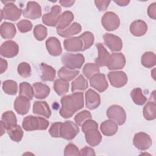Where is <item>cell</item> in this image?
<instances>
[{
	"mask_svg": "<svg viewBox=\"0 0 156 156\" xmlns=\"http://www.w3.org/2000/svg\"><path fill=\"white\" fill-rule=\"evenodd\" d=\"M60 102L62 104L59 112L60 116L63 118H69L83 107V93L74 92L71 94L64 96L61 98Z\"/></svg>",
	"mask_w": 156,
	"mask_h": 156,
	"instance_id": "cell-1",
	"label": "cell"
},
{
	"mask_svg": "<svg viewBox=\"0 0 156 156\" xmlns=\"http://www.w3.org/2000/svg\"><path fill=\"white\" fill-rule=\"evenodd\" d=\"M23 128L26 131L46 130L49 126V121L42 117L29 115L22 122Z\"/></svg>",
	"mask_w": 156,
	"mask_h": 156,
	"instance_id": "cell-2",
	"label": "cell"
},
{
	"mask_svg": "<svg viewBox=\"0 0 156 156\" xmlns=\"http://www.w3.org/2000/svg\"><path fill=\"white\" fill-rule=\"evenodd\" d=\"M62 64L70 69H80L85 62V57L82 54L65 53L61 58Z\"/></svg>",
	"mask_w": 156,
	"mask_h": 156,
	"instance_id": "cell-3",
	"label": "cell"
},
{
	"mask_svg": "<svg viewBox=\"0 0 156 156\" xmlns=\"http://www.w3.org/2000/svg\"><path fill=\"white\" fill-rule=\"evenodd\" d=\"M13 2L14 1L5 2V5L1 11V21L4 19L15 21L21 17L22 10L13 4Z\"/></svg>",
	"mask_w": 156,
	"mask_h": 156,
	"instance_id": "cell-4",
	"label": "cell"
},
{
	"mask_svg": "<svg viewBox=\"0 0 156 156\" xmlns=\"http://www.w3.org/2000/svg\"><path fill=\"white\" fill-rule=\"evenodd\" d=\"M106 115L109 119L115 121L120 126L124 124L126 120V113L124 109L118 105L110 106L107 110Z\"/></svg>",
	"mask_w": 156,
	"mask_h": 156,
	"instance_id": "cell-5",
	"label": "cell"
},
{
	"mask_svg": "<svg viewBox=\"0 0 156 156\" xmlns=\"http://www.w3.org/2000/svg\"><path fill=\"white\" fill-rule=\"evenodd\" d=\"M101 24L105 30L108 31H113L119 27L120 25V20L119 16L115 13L107 12L102 16Z\"/></svg>",
	"mask_w": 156,
	"mask_h": 156,
	"instance_id": "cell-6",
	"label": "cell"
},
{
	"mask_svg": "<svg viewBox=\"0 0 156 156\" xmlns=\"http://www.w3.org/2000/svg\"><path fill=\"white\" fill-rule=\"evenodd\" d=\"M79 128L72 121H66L62 123L60 129V137L66 140H71L79 133Z\"/></svg>",
	"mask_w": 156,
	"mask_h": 156,
	"instance_id": "cell-7",
	"label": "cell"
},
{
	"mask_svg": "<svg viewBox=\"0 0 156 156\" xmlns=\"http://www.w3.org/2000/svg\"><path fill=\"white\" fill-rule=\"evenodd\" d=\"M133 143L134 146L140 151H146L152 145V139L146 133L141 132L135 134Z\"/></svg>",
	"mask_w": 156,
	"mask_h": 156,
	"instance_id": "cell-8",
	"label": "cell"
},
{
	"mask_svg": "<svg viewBox=\"0 0 156 156\" xmlns=\"http://www.w3.org/2000/svg\"><path fill=\"white\" fill-rule=\"evenodd\" d=\"M23 15L26 18L36 20L41 16V8L40 5L35 1H29L26 7L23 10Z\"/></svg>",
	"mask_w": 156,
	"mask_h": 156,
	"instance_id": "cell-9",
	"label": "cell"
},
{
	"mask_svg": "<svg viewBox=\"0 0 156 156\" xmlns=\"http://www.w3.org/2000/svg\"><path fill=\"white\" fill-rule=\"evenodd\" d=\"M62 8L60 5H53L49 13H44L42 16V22L48 26L55 27L57 20L61 15Z\"/></svg>",
	"mask_w": 156,
	"mask_h": 156,
	"instance_id": "cell-10",
	"label": "cell"
},
{
	"mask_svg": "<svg viewBox=\"0 0 156 156\" xmlns=\"http://www.w3.org/2000/svg\"><path fill=\"white\" fill-rule=\"evenodd\" d=\"M107 76L111 85L114 87L121 88L127 83V76L124 71H110L108 73Z\"/></svg>",
	"mask_w": 156,
	"mask_h": 156,
	"instance_id": "cell-11",
	"label": "cell"
},
{
	"mask_svg": "<svg viewBox=\"0 0 156 156\" xmlns=\"http://www.w3.org/2000/svg\"><path fill=\"white\" fill-rule=\"evenodd\" d=\"M19 52L18 44L13 40H7L4 42L0 48L1 55L7 58H12L16 56Z\"/></svg>",
	"mask_w": 156,
	"mask_h": 156,
	"instance_id": "cell-12",
	"label": "cell"
},
{
	"mask_svg": "<svg viewBox=\"0 0 156 156\" xmlns=\"http://www.w3.org/2000/svg\"><path fill=\"white\" fill-rule=\"evenodd\" d=\"M104 44L110 51L113 52H118L121 50L122 48V42L121 39L113 34L105 33L103 35Z\"/></svg>",
	"mask_w": 156,
	"mask_h": 156,
	"instance_id": "cell-13",
	"label": "cell"
},
{
	"mask_svg": "<svg viewBox=\"0 0 156 156\" xmlns=\"http://www.w3.org/2000/svg\"><path fill=\"white\" fill-rule=\"evenodd\" d=\"M90 83L91 87L100 93L105 91L108 87L105 75L102 73H98L91 76L90 78Z\"/></svg>",
	"mask_w": 156,
	"mask_h": 156,
	"instance_id": "cell-14",
	"label": "cell"
},
{
	"mask_svg": "<svg viewBox=\"0 0 156 156\" xmlns=\"http://www.w3.org/2000/svg\"><path fill=\"white\" fill-rule=\"evenodd\" d=\"M126 58L122 53H113L110 55L107 67L110 70L120 69L126 65Z\"/></svg>",
	"mask_w": 156,
	"mask_h": 156,
	"instance_id": "cell-15",
	"label": "cell"
},
{
	"mask_svg": "<svg viewBox=\"0 0 156 156\" xmlns=\"http://www.w3.org/2000/svg\"><path fill=\"white\" fill-rule=\"evenodd\" d=\"M155 91H153L151 94L150 101L143 107V116L147 121H152L156 118V104L155 100Z\"/></svg>",
	"mask_w": 156,
	"mask_h": 156,
	"instance_id": "cell-16",
	"label": "cell"
},
{
	"mask_svg": "<svg viewBox=\"0 0 156 156\" xmlns=\"http://www.w3.org/2000/svg\"><path fill=\"white\" fill-rule=\"evenodd\" d=\"M14 109L18 114L24 115L27 114L30 109V100L25 96H20L16 97L13 104Z\"/></svg>",
	"mask_w": 156,
	"mask_h": 156,
	"instance_id": "cell-17",
	"label": "cell"
},
{
	"mask_svg": "<svg viewBox=\"0 0 156 156\" xmlns=\"http://www.w3.org/2000/svg\"><path fill=\"white\" fill-rule=\"evenodd\" d=\"M85 104L88 109H96L101 104L100 95L92 89L88 90L85 93Z\"/></svg>",
	"mask_w": 156,
	"mask_h": 156,
	"instance_id": "cell-18",
	"label": "cell"
},
{
	"mask_svg": "<svg viewBox=\"0 0 156 156\" xmlns=\"http://www.w3.org/2000/svg\"><path fill=\"white\" fill-rule=\"evenodd\" d=\"M65 50L69 52L82 51L83 44L82 40L79 37H74L65 39L63 41Z\"/></svg>",
	"mask_w": 156,
	"mask_h": 156,
	"instance_id": "cell-19",
	"label": "cell"
},
{
	"mask_svg": "<svg viewBox=\"0 0 156 156\" xmlns=\"http://www.w3.org/2000/svg\"><path fill=\"white\" fill-rule=\"evenodd\" d=\"M46 47L49 54L57 57L62 52V48L59 40L55 37H51L46 41Z\"/></svg>",
	"mask_w": 156,
	"mask_h": 156,
	"instance_id": "cell-20",
	"label": "cell"
},
{
	"mask_svg": "<svg viewBox=\"0 0 156 156\" xmlns=\"http://www.w3.org/2000/svg\"><path fill=\"white\" fill-rule=\"evenodd\" d=\"M96 46L98 51V56L95 59V64L97 65L98 67L107 66L110 55L109 52L101 43L96 44Z\"/></svg>",
	"mask_w": 156,
	"mask_h": 156,
	"instance_id": "cell-21",
	"label": "cell"
},
{
	"mask_svg": "<svg viewBox=\"0 0 156 156\" xmlns=\"http://www.w3.org/2000/svg\"><path fill=\"white\" fill-rule=\"evenodd\" d=\"M32 111L34 114L43 116L46 118H49L51 115V110L46 101H35Z\"/></svg>",
	"mask_w": 156,
	"mask_h": 156,
	"instance_id": "cell-22",
	"label": "cell"
},
{
	"mask_svg": "<svg viewBox=\"0 0 156 156\" xmlns=\"http://www.w3.org/2000/svg\"><path fill=\"white\" fill-rule=\"evenodd\" d=\"M87 143L91 146H96L102 141V135L98 129H91L85 132Z\"/></svg>",
	"mask_w": 156,
	"mask_h": 156,
	"instance_id": "cell-23",
	"label": "cell"
},
{
	"mask_svg": "<svg viewBox=\"0 0 156 156\" xmlns=\"http://www.w3.org/2000/svg\"><path fill=\"white\" fill-rule=\"evenodd\" d=\"M147 30V25L144 21L138 20L133 21L130 25V33L136 37L144 35Z\"/></svg>",
	"mask_w": 156,
	"mask_h": 156,
	"instance_id": "cell-24",
	"label": "cell"
},
{
	"mask_svg": "<svg viewBox=\"0 0 156 156\" xmlns=\"http://www.w3.org/2000/svg\"><path fill=\"white\" fill-rule=\"evenodd\" d=\"M74 20V15L71 11H65L58 18L55 27L57 30H62L71 25Z\"/></svg>",
	"mask_w": 156,
	"mask_h": 156,
	"instance_id": "cell-25",
	"label": "cell"
},
{
	"mask_svg": "<svg viewBox=\"0 0 156 156\" xmlns=\"http://www.w3.org/2000/svg\"><path fill=\"white\" fill-rule=\"evenodd\" d=\"M41 71L40 78L42 81H53L55 77L56 71L51 66L44 63H41L40 65Z\"/></svg>",
	"mask_w": 156,
	"mask_h": 156,
	"instance_id": "cell-26",
	"label": "cell"
},
{
	"mask_svg": "<svg viewBox=\"0 0 156 156\" xmlns=\"http://www.w3.org/2000/svg\"><path fill=\"white\" fill-rule=\"evenodd\" d=\"M34 96L37 99H43L46 98L50 93V88L41 82H35L32 85Z\"/></svg>",
	"mask_w": 156,
	"mask_h": 156,
	"instance_id": "cell-27",
	"label": "cell"
},
{
	"mask_svg": "<svg viewBox=\"0 0 156 156\" xmlns=\"http://www.w3.org/2000/svg\"><path fill=\"white\" fill-rule=\"evenodd\" d=\"M100 129L104 135L110 136L115 135L117 132L118 126L115 121L112 119H108L101 124Z\"/></svg>",
	"mask_w": 156,
	"mask_h": 156,
	"instance_id": "cell-28",
	"label": "cell"
},
{
	"mask_svg": "<svg viewBox=\"0 0 156 156\" xmlns=\"http://www.w3.org/2000/svg\"><path fill=\"white\" fill-rule=\"evenodd\" d=\"M82 30V26L81 25L77 23L74 22L73 23L71 24L68 27L62 29V30H57V33L58 35L62 37L67 38L71 37L74 35H76L79 34Z\"/></svg>",
	"mask_w": 156,
	"mask_h": 156,
	"instance_id": "cell-29",
	"label": "cell"
},
{
	"mask_svg": "<svg viewBox=\"0 0 156 156\" xmlns=\"http://www.w3.org/2000/svg\"><path fill=\"white\" fill-rule=\"evenodd\" d=\"M0 34L3 38L12 39L16 34V27L13 23L4 22L0 27Z\"/></svg>",
	"mask_w": 156,
	"mask_h": 156,
	"instance_id": "cell-30",
	"label": "cell"
},
{
	"mask_svg": "<svg viewBox=\"0 0 156 156\" xmlns=\"http://www.w3.org/2000/svg\"><path fill=\"white\" fill-rule=\"evenodd\" d=\"M79 74V71L75 69H70L65 66L62 67L58 71V76L60 79L69 82L74 79Z\"/></svg>",
	"mask_w": 156,
	"mask_h": 156,
	"instance_id": "cell-31",
	"label": "cell"
},
{
	"mask_svg": "<svg viewBox=\"0 0 156 156\" xmlns=\"http://www.w3.org/2000/svg\"><path fill=\"white\" fill-rule=\"evenodd\" d=\"M1 121L4 123L6 130L9 129L17 124L16 115L12 110L6 111L3 113L1 117Z\"/></svg>",
	"mask_w": 156,
	"mask_h": 156,
	"instance_id": "cell-32",
	"label": "cell"
},
{
	"mask_svg": "<svg viewBox=\"0 0 156 156\" xmlns=\"http://www.w3.org/2000/svg\"><path fill=\"white\" fill-rule=\"evenodd\" d=\"M88 81L83 75H79L71 83V91L76 92L77 91H84L88 88Z\"/></svg>",
	"mask_w": 156,
	"mask_h": 156,
	"instance_id": "cell-33",
	"label": "cell"
},
{
	"mask_svg": "<svg viewBox=\"0 0 156 156\" xmlns=\"http://www.w3.org/2000/svg\"><path fill=\"white\" fill-rule=\"evenodd\" d=\"M141 64L147 68H151L155 65L156 57L154 52L147 51L144 52L141 58Z\"/></svg>",
	"mask_w": 156,
	"mask_h": 156,
	"instance_id": "cell-34",
	"label": "cell"
},
{
	"mask_svg": "<svg viewBox=\"0 0 156 156\" xmlns=\"http://www.w3.org/2000/svg\"><path fill=\"white\" fill-rule=\"evenodd\" d=\"M130 97L133 102L138 105L144 104L147 101V98L143 94L142 90L140 88H135L130 92Z\"/></svg>",
	"mask_w": 156,
	"mask_h": 156,
	"instance_id": "cell-35",
	"label": "cell"
},
{
	"mask_svg": "<svg viewBox=\"0 0 156 156\" xmlns=\"http://www.w3.org/2000/svg\"><path fill=\"white\" fill-rule=\"evenodd\" d=\"M7 132L12 140L15 142H20L23 136V130L20 125L15 126L7 130Z\"/></svg>",
	"mask_w": 156,
	"mask_h": 156,
	"instance_id": "cell-36",
	"label": "cell"
},
{
	"mask_svg": "<svg viewBox=\"0 0 156 156\" xmlns=\"http://www.w3.org/2000/svg\"><path fill=\"white\" fill-rule=\"evenodd\" d=\"M54 90L58 96H62L67 93L69 91L68 82L63 81L61 79H57L54 83Z\"/></svg>",
	"mask_w": 156,
	"mask_h": 156,
	"instance_id": "cell-37",
	"label": "cell"
},
{
	"mask_svg": "<svg viewBox=\"0 0 156 156\" xmlns=\"http://www.w3.org/2000/svg\"><path fill=\"white\" fill-rule=\"evenodd\" d=\"M19 95L23 96L28 98L30 101L33 99L34 96L33 87L26 82H23L20 84Z\"/></svg>",
	"mask_w": 156,
	"mask_h": 156,
	"instance_id": "cell-38",
	"label": "cell"
},
{
	"mask_svg": "<svg viewBox=\"0 0 156 156\" xmlns=\"http://www.w3.org/2000/svg\"><path fill=\"white\" fill-rule=\"evenodd\" d=\"M2 87L4 92L9 95H15L18 91L17 83L13 80H6L4 81Z\"/></svg>",
	"mask_w": 156,
	"mask_h": 156,
	"instance_id": "cell-39",
	"label": "cell"
},
{
	"mask_svg": "<svg viewBox=\"0 0 156 156\" xmlns=\"http://www.w3.org/2000/svg\"><path fill=\"white\" fill-rule=\"evenodd\" d=\"M79 37L82 40L83 44L82 51H84L89 49L94 43V37L93 34L91 32H89V31L84 32L82 34H81L79 36Z\"/></svg>",
	"mask_w": 156,
	"mask_h": 156,
	"instance_id": "cell-40",
	"label": "cell"
},
{
	"mask_svg": "<svg viewBox=\"0 0 156 156\" xmlns=\"http://www.w3.org/2000/svg\"><path fill=\"white\" fill-rule=\"evenodd\" d=\"M99 71L100 70L98 66L95 63H88L85 65L82 70L83 74L88 79H90L96 74L99 73Z\"/></svg>",
	"mask_w": 156,
	"mask_h": 156,
	"instance_id": "cell-41",
	"label": "cell"
},
{
	"mask_svg": "<svg viewBox=\"0 0 156 156\" xmlns=\"http://www.w3.org/2000/svg\"><path fill=\"white\" fill-rule=\"evenodd\" d=\"M33 34L34 36L38 41H42L47 37V28L42 24H38L35 26Z\"/></svg>",
	"mask_w": 156,
	"mask_h": 156,
	"instance_id": "cell-42",
	"label": "cell"
},
{
	"mask_svg": "<svg viewBox=\"0 0 156 156\" xmlns=\"http://www.w3.org/2000/svg\"><path fill=\"white\" fill-rule=\"evenodd\" d=\"M17 71L19 75L23 78H27L31 75V68L27 62L20 63L18 66Z\"/></svg>",
	"mask_w": 156,
	"mask_h": 156,
	"instance_id": "cell-43",
	"label": "cell"
},
{
	"mask_svg": "<svg viewBox=\"0 0 156 156\" xmlns=\"http://www.w3.org/2000/svg\"><path fill=\"white\" fill-rule=\"evenodd\" d=\"M92 116L90 112L84 110L78 113L74 117V121L77 126H80L87 119H91Z\"/></svg>",
	"mask_w": 156,
	"mask_h": 156,
	"instance_id": "cell-44",
	"label": "cell"
},
{
	"mask_svg": "<svg viewBox=\"0 0 156 156\" xmlns=\"http://www.w3.org/2000/svg\"><path fill=\"white\" fill-rule=\"evenodd\" d=\"M18 30L21 33L29 32L32 29V23L27 20H22L16 24Z\"/></svg>",
	"mask_w": 156,
	"mask_h": 156,
	"instance_id": "cell-45",
	"label": "cell"
},
{
	"mask_svg": "<svg viewBox=\"0 0 156 156\" xmlns=\"http://www.w3.org/2000/svg\"><path fill=\"white\" fill-rule=\"evenodd\" d=\"M62 122H56L51 126L49 129V133L52 137L60 138V129Z\"/></svg>",
	"mask_w": 156,
	"mask_h": 156,
	"instance_id": "cell-46",
	"label": "cell"
},
{
	"mask_svg": "<svg viewBox=\"0 0 156 156\" xmlns=\"http://www.w3.org/2000/svg\"><path fill=\"white\" fill-rule=\"evenodd\" d=\"M80 151L78 147L73 143H69L67 144L64 149V155L69 156V155H80Z\"/></svg>",
	"mask_w": 156,
	"mask_h": 156,
	"instance_id": "cell-47",
	"label": "cell"
},
{
	"mask_svg": "<svg viewBox=\"0 0 156 156\" xmlns=\"http://www.w3.org/2000/svg\"><path fill=\"white\" fill-rule=\"evenodd\" d=\"M94 128L98 129V124L94 120H92L91 119L86 120L82 124V130L83 133H85L88 130Z\"/></svg>",
	"mask_w": 156,
	"mask_h": 156,
	"instance_id": "cell-48",
	"label": "cell"
},
{
	"mask_svg": "<svg viewBox=\"0 0 156 156\" xmlns=\"http://www.w3.org/2000/svg\"><path fill=\"white\" fill-rule=\"evenodd\" d=\"M110 2V1H94L95 5L99 11L106 10Z\"/></svg>",
	"mask_w": 156,
	"mask_h": 156,
	"instance_id": "cell-49",
	"label": "cell"
},
{
	"mask_svg": "<svg viewBox=\"0 0 156 156\" xmlns=\"http://www.w3.org/2000/svg\"><path fill=\"white\" fill-rule=\"evenodd\" d=\"M147 15L152 20L156 19V3L153 2L147 8Z\"/></svg>",
	"mask_w": 156,
	"mask_h": 156,
	"instance_id": "cell-50",
	"label": "cell"
},
{
	"mask_svg": "<svg viewBox=\"0 0 156 156\" xmlns=\"http://www.w3.org/2000/svg\"><path fill=\"white\" fill-rule=\"evenodd\" d=\"M80 155H96L94 150L90 147H85L80 151Z\"/></svg>",
	"mask_w": 156,
	"mask_h": 156,
	"instance_id": "cell-51",
	"label": "cell"
},
{
	"mask_svg": "<svg viewBox=\"0 0 156 156\" xmlns=\"http://www.w3.org/2000/svg\"><path fill=\"white\" fill-rule=\"evenodd\" d=\"M8 66V63L6 60L3 59L2 58H0V73H4Z\"/></svg>",
	"mask_w": 156,
	"mask_h": 156,
	"instance_id": "cell-52",
	"label": "cell"
},
{
	"mask_svg": "<svg viewBox=\"0 0 156 156\" xmlns=\"http://www.w3.org/2000/svg\"><path fill=\"white\" fill-rule=\"evenodd\" d=\"M59 2L64 7H69L74 4L75 1L74 0H61Z\"/></svg>",
	"mask_w": 156,
	"mask_h": 156,
	"instance_id": "cell-53",
	"label": "cell"
},
{
	"mask_svg": "<svg viewBox=\"0 0 156 156\" xmlns=\"http://www.w3.org/2000/svg\"><path fill=\"white\" fill-rule=\"evenodd\" d=\"M114 2L117 4L119 6H126L130 3V1L126 0H121V1H114Z\"/></svg>",
	"mask_w": 156,
	"mask_h": 156,
	"instance_id": "cell-54",
	"label": "cell"
},
{
	"mask_svg": "<svg viewBox=\"0 0 156 156\" xmlns=\"http://www.w3.org/2000/svg\"><path fill=\"white\" fill-rule=\"evenodd\" d=\"M5 130H6L5 126L2 121H1V136H2L5 133Z\"/></svg>",
	"mask_w": 156,
	"mask_h": 156,
	"instance_id": "cell-55",
	"label": "cell"
}]
</instances>
